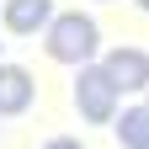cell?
Returning a JSON list of instances; mask_svg holds the SVG:
<instances>
[{
	"instance_id": "cell-1",
	"label": "cell",
	"mask_w": 149,
	"mask_h": 149,
	"mask_svg": "<svg viewBox=\"0 0 149 149\" xmlns=\"http://www.w3.org/2000/svg\"><path fill=\"white\" fill-rule=\"evenodd\" d=\"M43 48H48V59L85 69V64L101 53V27L91 22L85 11H59V16L48 22V32H43Z\"/></svg>"
},
{
	"instance_id": "cell-2",
	"label": "cell",
	"mask_w": 149,
	"mask_h": 149,
	"mask_svg": "<svg viewBox=\"0 0 149 149\" xmlns=\"http://www.w3.org/2000/svg\"><path fill=\"white\" fill-rule=\"evenodd\" d=\"M74 107H80L85 123H117V85L107 80L101 64H85L80 74H74Z\"/></svg>"
},
{
	"instance_id": "cell-3",
	"label": "cell",
	"mask_w": 149,
	"mask_h": 149,
	"mask_svg": "<svg viewBox=\"0 0 149 149\" xmlns=\"http://www.w3.org/2000/svg\"><path fill=\"white\" fill-rule=\"evenodd\" d=\"M107 80L117 85V96H133V91H149V53L144 48H112L101 53Z\"/></svg>"
},
{
	"instance_id": "cell-4",
	"label": "cell",
	"mask_w": 149,
	"mask_h": 149,
	"mask_svg": "<svg viewBox=\"0 0 149 149\" xmlns=\"http://www.w3.org/2000/svg\"><path fill=\"white\" fill-rule=\"evenodd\" d=\"M53 0H6V27L16 32V37H32L37 27L48 32V22H53Z\"/></svg>"
},
{
	"instance_id": "cell-5",
	"label": "cell",
	"mask_w": 149,
	"mask_h": 149,
	"mask_svg": "<svg viewBox=\"0 0 149 149\" xmlns=\"http://www.w3.org/2000/svg\"><path fill=\"white\" fill-rule=\"evenodd\" d=\"M27 107H32V74L22 64H0V117H16Z\"/></svg>"
},
{
	"instance_id": "cell-6",
	"label": "cell",
	"mask_w": 149,
	"mask_h": 149,
	"mask_svg": "<svg viewBox=\"0 0 149 149\" xmlns=\"http://www.w3.org/2000/svg\"><path fill=\"white\" fill-rule=\"evenodd\" d=\"M112 128H117L123 149H149V107H123Z\"/></svg>"
},
{
	"instance_id": "cell-7",
	"label": "cell",
	"mask_w": 149,
	"mask_h": 149,
	"mask_svg": "<svg viewBox=\"0 0 149 149\" xmlns=\"http://www.w3.org/2000/svg\"><path fill=\"white\" fill-rule=\"evenodd\" d=\"M43 149H85V144H80V139H64V133H59V139H48Z\"/></svg>"
},
{
	"instance_id": "cell-8",
	"label": "cell",
	"mask_w": 149,
	"mask_h": 149,
	"mask_svg": "<svg viewBox=\"0 0 149 149\" xmlns=\"http://www.w3.org/2000/svg\"><path fill=\"white\" fill-rule=\"evenodd\" d=\"M139 11H149V0H139Z\"/></svg>"
},
{
	"instance_id": "cell-9",
	"label": "cell",
	"mask_w": 149,
	"mask_h": 149,
	"mask_svg": "<svg viewBox=\"0 0 149 149\" xmlns=\"http://www.w3.org/2000/svg\"><path fill=\"white\" fill-rule=\"evenodd\" d=\"M144 107H149V101H144Z\"/></svg>"
}]
</instances>
